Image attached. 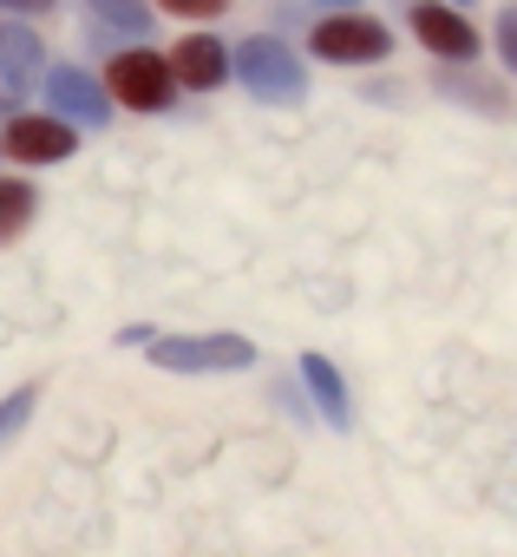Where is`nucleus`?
I'll return each instance as SVG.
<instances>
[{
    "instance_id": "nucleus-1",
    "label": "nucleus",
    "mask_w": 517,
    "mask_h": 557,
    "mask_svg": "<svg viewBox=\"0 0 517 557\" xmlns=\"http://www.w3.org/2000/svg\"><path fill=\"white\" fill-rule=\"evenodd\" d=\"M105 92H112L118 106H131V112H164V106L177 99V79H171V66H164L157 53L131 47V53H118V60L105 66Z\"/></svg>"
},
{
    "instance_id": "nucleus-2",
    "label": "nucleus",
    "mask_w": 517,
    "mask_h": 557,
    "mask_svg": "<svg viewBox=\"0 0 517 557\" xmlns=\"http://www.w3.org/2000/svg\"><path fill=\"white\" fill-rule=\"evenodd\" d=\"M236 73H242L249 92H263V99H302V86H308V79H302V60H295L282 40H269V34L242 40Z\"/></svg>"
},
{
    "instance_id": "nucleus-3",
    "label": "nucleus",
    "mask_w": 517,
    "mask_h": 557,
    "mask_svg": "<svg viewBox=\"0 0 517 557\" xmlns=\"http://www.w3.org/2000/svg\"><path fill=\"white\" fill-rule=\"evenodd\" d=\"M151 361L177 368V374H203V368H249L255 348L242 335H164V342H151Z\"/></svg>"
},
{
    "instance_id": "nucleus-4",
    "label": "nucleus",
    "mask_w": 517,
    "mask_h": 557,
    "mask_svg": "<svg viewBox=\"0 0 517 557\" xmlns=\"http://www.w3.org/2000/svg\"><path fill=\"white\" fill-rule=\"evenodd\" d=\"M387 27L367 21V14H335L315 27V60H335V66H367V60H387Z\"/></svg>"
},
{
    "instance_id": "nucleus-5",
    "label": "nucleus",
    "mask_w": 517,
    "mask_h": 557,
    "mask_svg": "<svg viewBox=\"0 0 517 557\" xmlns=\"http://www.w3.org/2000/svg\"><path fill=\"white\" fill-rule=\"evenodd\" d=\"M73 119H8V132H0V151L8 158H21V164H60V158H73Z\"/></svg>"
},
{
    "instance_id": "nucleus-6",
    "label": "nucleus",
    "mask_w": 517,
    "mask_h": 557,
    "mask_svg": "<svg viewBox=\"0 0 517 557\" xmlns=\"http://www.w3.org/2000/svg\"><path fill=\"white\" fill-rule=\"evenodd\" d=\"M47 73V53H40V34L34 27H0V112H14Z\"/></svg>"
},
{
    "instance_id": "nucleus-7",
    "label": "nucleus",
    "mask_w": 517,
    "mask_h": 557,
    "mask_svg": "<svg viewBox=\"0 0 517 557\" xmlns=\"http://www.w3.org/2000/svg\"><path fill=\"white\" fill-rule=\"evenodd\" d=\"M413 34H419V47L439 53V60H471V53H478L471 21H465L458 8H445V0H413Z\"/></svg>"
},
{
    "instance_id": "nucleus-8",
    "label": "nucleus",
    "mask_w": 517,
    "mask_h": 557,
    "mask_svg": "<svg viewBox=\"0 0 517 557\" xmlns=\"http://www.w3.org/2000/svg\"><path fill=\"white\" fill-rule=\"evenodd\" d=\"M164 66H171V79H177L184 92H210V86L229 73V53H223L216 40H203V34H197V40H177V53H171Z\"/></svg>"
},
{
    "instance_id": "nucleus-9",
    "label": "nucleus",
    "mask_w": 517,
    "mask_h": 557,
    "mask_svg": "<svg viewBox=\"0 0 517 557\" xmlns=\"http://www.w3.org/2000/svg\"><path fill=\"white\" fill-rule=\"evenodd\" d=\"M47 92H53V106H60L73 125H105V86H99V79H86L79 66H53Z\"/></svg>"
},
{
    "instance_id": "nucleus-10",
    "label": "nucleus",
    "mask_w": 517,
    "mask_h": 557,
    "mask_svg": "<svg viewBox=\"0 0 517 557\" xmlns=\"http://www.w3.org/2000/svg\"><path fill=\"white\" fill-rule=\"evenodd\" d=\"M302 381H308V394L321 400V413L341 426V420H348V387H341V374H335L321 355H308V361H302Z\"/></svg>"
},
{
    "instance_id": "nucleus-11",
    "label": "nucleus",
    "mask_w": 517,
    "mask_h": 557,
    "mask_svg": "<svg viewBox=\"0 0 517 557\" xmlns=\"http://www.w3.org/2000/svg\"><path fill=\"white\" fill-rule=\"evenodd\" d=\"M34 184H21V177H0V236H21L27 223H34Z\"/></svg>"
},
{
    "instance_id": "nucleus-12",
    "label": "nucleus",
    "mask_w": 517,
    "mask_h": 557,
    "mask_svg": "<svg viewBox=\"0 0 517 557\" xmlns=\"http://www.w3.org/2000/svg\"><path fill=\"white\" fill-rule=\"evenodd\" d=\"M92 14L118 34H151V8L144 0H92Z\"/></svg>"
},
{
    "instance_id": "nucleus-13",
    "label": "nucleus",
    "mask_w": 517,
    "mask_h": 557,
    "mask_svg": "<svg viewBox=\"0 0 517 557\" xmlns=\"http://www.w3.org/2000/svg\"><path fill=\"white\" fill-rule=\"evenodd\" d=\"M164 14H177V21H216L223 14V0H157Z\"/></svg>"
},
{
    "instance_id": "nucleus-14",
    "label": "nucleus",
    "mask_w": 517,
    "mask_h": 557,
    "mask_svg": "<svg viewBox=\"0 0 517 557\" xmlns=\"http://www.w3.org/2000/svg\"><path fill=\"white\" fill-rule=\"evenodd\" d=\"M445 92H458V99H478L484 112H504V99H491L497 86H484V79H445Z\"/></svg>"
},
{
    "instance_id": "nucleus-15",
    "label": "nucleus",
    "mask_w": 517,
    "mask_h": 557,
    "mask_svg": "<svg viewBox=\"0 0 517 557\" xmlns=\"http://www.w3.org/2000/svg\"><path fill=\"white\" fill-rule=\"evenodd\" d=\"M27 407H34V387H21V394H8V400H0V440H8V433L27 420Z\"/></svg>"
},
{
    "instance_id": "nucleus-16",
    "label": "nucleus",
    "mask_w": 517,
    "mask_h": 557,
    "mask_svg": "<svg viewBox=\"0 0 517 557\" xmlns=\"http://www.w3.org/2000/svg\"><path fill=\"white\" fill-rule=\"evenodd\" d=\"M497 53H504V66H517V8L497 21Z\"/></svg>"
},
{
    "instance_id": "nucleus-17",
    "label": "nucleus",
    "mask_w": 517,
    "mask_h": 557,
    "mask_svg": "<svg viewBox=\"0 0 517 557\" xmlns=\"http://www.w3.org/2000/svg\"><path fill=\"white\" fill-rule=\"evenodd\" d=\"M0 8H21V14H40V8H53V0H0Z\"/></svg>"
},
{
    "instance_id": "nucleus-18",
    "label": "nucleus",
    "mask_w": 517,
    "mask_h": 557,
    "mask_svg": "<svg viewBox=\"0 0 517 557\" xmlns=\"http://www.w3.org/2000/svg\"><path fill=\"white\" fill-rule=\"evenodd\" d=\"M328 8H348V0H328Z\"/></svg>"
}]
</instances>
